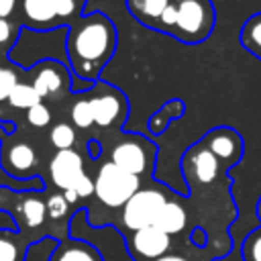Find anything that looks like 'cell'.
<instances>
[{
  "instance_id": "cell-23",
  "label": "cell",
  "mask_w": 261,
  "mask_h": 261,
  "mask_svg": "<svg viewBox=\"0 0 261 261\" xmlns=\"http://www.w3.org/2000/svg\"><path fill=\"white\" fill-rule=\"evenodd\" d=\"M49 145L55 151H65V149H75L77 145V130L73 128L71 122L67 120H57L49 126Z\"/></svg>"
},
{
  "instance_id": "cell-17",
  "label": "cell",
  "mask_w": 261,
  "mask_h": 261,
  "mask_svg": "<svg viewBox=\"0 0 261 261\" xmlns=\"http://www.w3.org/2000/svg\"><path fill=\"white\" fill-rule=\"evenodd\" d=\"M169 2L171 0H124L126 10L130 12V16L139 24H143L147 29H153V31H157L159 18L163 16Z\"/></svg>"
},
{
  "instance_id": "cell-31",
  "label": "cell",
  "mask_w": 261,
  "mask_h": 261,
  "mask_svg": "<svg viewBox=\"0 0 261 261\" xmlns=\"http://www.w3.org/2000/svg\"><path fill=\"white\" fill-rule=\"evenodd\" d=\"M75 196H77V200L80 202H84V200H90V198H94V177L86 171L71 188H69Z\"/></svg>"
},
{
  "instance_id": "cell-13",
  "label": "cell",
  "mask_w": 261,
  "mask_h": 261,
  "mask_svg": "<svg viewBox=\"0 0 261 261\" xmlns=\"http://www.w3.org/2000/svg\"><path fill=\"white\" fill-rule=\"evenodd\" d=\"M86 173V159L77 149L55 151L47 161V177L53 190H69Z\"/></svg>"
},
{
  "instance_id": "cell-7",
  "label": "cell",
  "mask_w": 261,
  "mask_h": 261,
  "mask_svg": "<svg viewBox=\"0 0 261 261\" xmlns=\"http://www.w3.org/2000/svg\"><path fill=\"white\" fill-rule=\"evenodd\" d=\"M169 198L171 192L167 190V186H157L149 181V186H143L118 212V228L122 232H130L155 224L163 204Z\"/></svg>"
},
{
  "instance_id": "cell-19",
  "label": "cell",
  "mask_w": 261,
  "mask_h": 261,
  "mask_svg": "<svg viewBox=\"0 0 261 261\" xmlns=\"http://www.w3.org/2000/svg\"><path fill=\"white\" fill-rule=\"evenodd\" d=\"M186 114V102L181 100V98H171V100H167L161 108H157L153 114H151V118H149V133L153 135V137H159V135H163L167 128H169V124L173 122V120H177V118H181Z\"/></svg>"
},
{
  "instance_id": "cell-25",
  "label": "cell",
  "mask_w": 261,
  "mask_h": 261,
  "mask_svg": "<svg viewBox=\"0 0 261 261\" xmlns=\"http://www.w3.org/2000/svg\"><path fill=\"white\" fill-rule=\"evenodd\" d=\"M37 102H41V98H39V94L35 92V88L31 86V82H18L14 88H12V92H10V96H8V104L12 106V108H16V110H29L31 106H35Z\"/></svg>"
},
{
  "instance_id": "cell-16",
  "label": "cell",
  "mask_w": 261,
  "mask_h": 261,
  "mask_svg": "<svg viewBox=\"0 0 261 261\" xmlns=\"http://www.w3.org/2000/svg\"><path fill=\"white\" fill-rule=\"evenodd\" d=\"M155 226H159L163 232H167L171 237L184 234L190 226V214H188V206L184 204V200H177L171 196L163 204V208L155 220Z\"/></svg>"
},
{
  "instance_id": "cell-10",
  "label": "cell",
  "mask_w": 261,
  "mask_h": 261,
  "mask_svg": "<svg viewBox=\"0 0 261 261\" xmlns=\"http://www.w3.org/2000/svg\"><path fill=\"white\" fill-rule=\"evenodd\" d=\"M181 169H184V177L192 190L208 188V186L216 184L220 177H224V169L200 141L186 149V153L181 157Z\"/></svg>"
},
{
  "instance_id": "cell-11",
  "label": "cell",
  "mask_w": 261,
  "mask_h": 261,
  "mask_svg": "<svg viewBox=\"0 0 261 261\" xmlns=\"http://www.w3.org/2000/svg\"><path fill=\"white\" fill-rule=\"evenodd\" d=\"M124 243H126L128 255L135 261H153L173 251V237L163 232L155 224L124 232Z\"/></svg>"
},
{
  "instance_id": "cell-2",
  "label": "cell",
  "mask_w": 261,
  "mask_h": 261,
  "mask_svg": "<svg viewBox=\"0 0 261 261\" xmlns=\"http://www.w3.org/2000/svg\"><path fill=\"white\" fill-rule=\"evenodd\" d=\"M108 161H112L116 167L153 181V171H155V161H157V145L147 139L141 133H118L110 139L108 147Z\"/></svg>"
},
{
  "instance_id": "cell-14",
  "label": "cell",
  "mask_w": 261,
  "mask_h": 261,
  "mask_svg": "<svg viewBox=\"0 0 261 261\" xmlns=\"http://www.w3.org/2000/svg\"><path fill=\"white\" fill-rule=\"evenodd\" d=\"M18 8H20L22 24L33 31L45 33V31H53L61 27L53 0H20Z\"/></svg>"
},
{
  "instance_id": "cell-6",
  "label": "cell",
  "mask_w": 261,
  "mask_h": 261,
  "mask_svg": "<svg viewBox=\"0 0 261 261\" xmlns=\"http://www.w3.org/2000/svg\"><path fill=\"white\" fill-rule=\"evenodd\" d=\"M86 92L92 104L94 128H98L102 135H108V139L122 133V126L128 116V100L124 92L102 80L94 82L92 88Z\"/></svg>"
},
{
  "instance_id": "cell-27",
  "label": "cell",
  "mask_w": 261,
  "mask_h": 261,
  "mask_svg": "<svg viewBox=\"0 0 261 261\" xmlns=\"http://www.w3.org/2000/svg\"><path fill=\"white\" fill-rule=\"evenodd\" d=\"M24 116H27V122L33 126V128H37V130H43V128H49L51 124H53V110H51V106L47 104V102H37L35 106H31L27 112H24Z\"/></svg>"
},
{
  "instance_id": "cell-18",
  "label": "cell",
  "mask_w": 261,
  "mask_h": 261,
  "mask_svg": "<svg viewBox=\"0 0 261 261\" xmlns=\"http://www.w3.org/2000/svg\"><path fill=\"white\" fill-rule=\"evenodd\" d=\"M31 243H35V239L20 230L0 228V261H24Z\"/></svg>"
},
{
  "instance_id": "cell-21",
  "label": "cell",
  "mask_w": 261,
  "mask_h": 261,
  "mask_svg": "<svg viewBox=\"0 0 261 261\" xmlns=\"http://www.w3.org/2000/svg\"><path fill=\"white\" fill-rule=\"evenodd\" d=\"M69 122L77 133H88L94 128V114H92V104L88 98V92L75 94L69 104Z\"/></svg>"
},
{
  "instance_id": "cell-24",
  "label": "cell",
  "mask_w": 261,
  "mask_h": 261,
  "mask_svg": "<svg viewBox=\"0 0 261 261\" xmlns=\"http://www.w3.org/2000/svg\"><path fill=\"white\" fill-rule=\"evenodd\" d=\"M214 257H216V255L212 253L210 247L200 249V247H196V245L186 237L181 249H173V251H169V253H165L163 257H157V259H153V261H212Z\"/></svg>"
},
{
  "instance_id": "cell-29",
  "label": "cell",
  "mask_w": 261,
  "mask_h": 261,
  "mask_svg": "<svg viewBox=\"0 0 261 261\" xmlns=\"http://www.w3.org/2000/svg\"><path fill=\"white\" fill-rule=\"evenodd\" d=\"M241 259L243 261H261V226L253 228L243 245H241Z\"/></svg>"
},
{
  "instance_id": "cell-8",
  "label": "cell",
  "mask_w": 261,
  "mask_h": 261,
  "mask_svg": "<svg viewBox=\"0 0 261 261\" xmlns=\"http://www.w3.org/2000/svg\"><path fill=\"white\" fill-rule=\"evenodd\" d=\"M0 167L16 179L37 177L41 173V153L29 139L0 137Z\"/></svg>"
},
{
  "instance_id": "cell-15",
  "label": "cell",
  "mask_w": 261,
  "mask_h": 261,
  "mask_svg": "<svg viewBox=\"0 0 261 261\" xmlns=\"http://www.w3.org/2000/svg\"><path fill=\"white\" fill-rule=\"evenodd\" d=\"M49 261H104V257L100 249L92 243L63 237L59 239V245L51 251Z\"/></svg>"
},
{
  "instance_id": "cell-30",
  "label": "cell",
  "mask_w": 261,
  "mask_h": 261,
  "mask_svg": "<svg viewBox=\"0 0 261 261\" xmlns=\"http://www.w3.org/2000/svg\"><path fill=\"white\" fill-rule=\"evenodd\" d=\"M18 82H20V80H18V71H16L14 67H4V65H0V102L8 100L12 88H14Z\"/></svg>"
},
{
  "instance_id": "cell-22",
  "label": "cell",
  "mask_w": 261,
  "mask_h": 261,
  "mask_svg": "<svg viewBox=\"0 0 261 261\" xmlns=\"http://www.w3.org/2000/svg\"><path fill=\"white\" fill-rule=\"evenodd\" d=\"M239 43L243 49H247L253 57L261 61V12L251 14L239 33Z\"/></svg>"
},
{
  "instance_id": "cell-5",
  "label": "cell",
  "mask_w": 261,
  "mask_h": 261,
  "mask_svg": "<svg viewBox=\"0 0 261 261\" xmlns=\"http://www.w3.org/2000/svg\"><path fill=\"white\" fill-rule=\"evenodd\" d=\"M175 20L169 37L186 45L204 43L216 24V8L212 0H173Z\"/></svg>"
},
{
  "instance_id": "cell-12",
  "label": "cell",
  "mask_w": 261,
  "mask_h": 261,
  "mask_svg": "<svg viewBox=\"0 0 261 261\" xmlns=\"http://www.w3.org/2000/svg\"><path fill=\"white\" fill-rule=\"evenodd\" d=\"M200 143L216 157V161L220 163V167L224 171H228L230 167H234L245 153V143L239 130L230 128V126H214L210 128Z\"/></svg>"
},
{
  "instance_id": "cell-26",
  "label": "cell",
  "mask_w": 261,
  "mask_h": 261,
  "mask_svg": "<svg viewBox=\"0 0 261 261\" xmlns=\"http://www.w3.org/2000/svg\"><path fill=\"white\" fill-rule=\"evenodd\" d=\"M53 6H55V12H57L61 27H69L75 18L82 16L86 0H53Z\"/></svg>"
},
{
  "instance_id": "cell-9",
  "label": "cell",
  "mask_w": 261,
  "mask_h": 261,
  "mask_svg": "<svg viewBox=\"0 0 261 261\" xmlns=\"http://www.w3.org/2000/svg\"><path fill=\"white\" fill-rule=\"evenodd\" d=\"M29 82L43 102H61L71 94V71L55 59L35 63L29 69Z\"/></svg>"
},
{
  "instance_id": "cell-32",
  "label": "cell",
  "mask_w": 261,
  "mask_h": 261,
  "mask_svg": "<svg viewBox=\"0 0 261 261\" xmlns=\"http://www.w3.org/2000/svg\"><path fill=\"white\" fill-rule=\"evenodd\" d=\"M20 0H0V16L2 18H12V14L18 10Z\"/></svg>"
},
{
  "instance_id": "cell-28",
  "label": "cell",
  "mask_w": 261,
  "mask_h": 261,
  "mask_svg": "<svg viewBox=\"0 0 261 261\" xmlns=\"http://www.w3.org/2000/svg\"><path fill=\"white\" fill-rule=\"evenodd\" d=\"M18 35H20V24L14 22L12 18H2L0 16V55L8 53L16 45Z\"/></svg>"
},
{
  "instance_id": "cell-3",
  "label": "cell",
  "mask_w": 261,
  "mask_h": 261,
  "mask_svg": "<svg viewBox=\"0 0 261 261\" xmlns=\"http://www.w3.org/2000/svg\"><path fill=\"white\" fill-rule=\"evenodd\" d=\"M0 210L10 214L18 230L31 239H41L39 232L49 224L47 196L39 190H14L0 186Z\"/></svg>"
},
{
  "instance_id": "cell-1",
  "label": "cell",
  "mask_w": 261,
  "mask_h": 261,
  "mask_svg": "<svg viewBox=\"0 0 261 261\" xmlns=\"http://www.w3.org/2000/svg\"><path fill=\"white\" fill-rule=\"evenodd\" d=\"M118 31L108 14L90 12L82 14L67 27L65 53L69 71L86 82H98L102 69L116 53Z\"/></svg>"
},
{
  "instance_id": "cell-20",
  "label": "cell",
  "mask_w": 261,
  "mask_h": 261,
  "mask_svg": "<svg viewBox=\"0 0 261 261\" xmlns=\"http://www.w3.org/2000/svg\"><path fill=\"white\" fill-rule=\"evenodd\" d=\"M75 212V208L65 200L63 192L59 190H53L51 194H47V218H49V224L57 226V232H59V239L67 237V218Z\"/></svg>"
},
{
  "instance_id": "cell-33",
  "label": "cell",
  "mask_w": 261,
  "mask_h": 261,
  "mask_svg": "<svg viewBox=\"0 0 261 261\" xmlns=\"http://www.w3.org/2000/svg\"><path fill=\"white\" fill-rule=\"evenodd\" d=\"M255 212H257V218L261 220V196H259V200H257V208H255Z\"/></svg>"
},
{
  "instance_id": "cell-4",
  "label": "cell",
  "mask_w": 261,
  "mask_h": 261,
  "mask_svg": "<svg viewBox=\"0 0 261 261\" xmlns=\"http://www.w3.org/2000/svg\"><path fill=\"white\" fill-rule=\"evenodd\" d=\"M143 188V179L116 167L112 161H102L94 173V200L108 212L118 214L122 206Z\"/></svg>"
}]
</instances>
